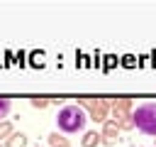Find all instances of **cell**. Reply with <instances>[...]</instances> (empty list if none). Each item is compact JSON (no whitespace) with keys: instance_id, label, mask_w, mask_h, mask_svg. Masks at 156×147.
Here are the masks:
<instances>
[{"instance_id":"cell-13","label":"cell","mask_w":156,"mask_h":147,"mask_svg":"<svg viewBox=\"0 0 156 147\" xmlns=\"http://www.w3.org/2000/svg\"><path fill=\"white\" fill-rule=\"evenodd\" d=\"M0 147H2V145H0Z\"/></svg>"},{"instance_id":"cell-3","label":"cell","mask_w":156,"mask_h":147,"mask_svg":"<svg viewBox=\"0 0 156 147\" xmlns=\"http://www.w3.org/2000/svg\"><path fill=\"white\" fill-rule=\"evenodd\" d=\"M78 105H85L90 110V120L95 123H107V113H110V105L102 100V98H78Z\"/></svg>"},{"instance_id":"cell-7","label":"cell","mask_w":156,"mask_h":147,"mask_svg":"<svg viewBox=\"0 0 156 147\" xmlns=\"http://www.w3.org/2000/svg\"><path fill=\"white\" fill-rule=\"evenodd\" d=\"M5 147H27V135L24 132H12L5 142Z\"/></svg>"},{"instance_id":"cell-12","label":"cell","mask_w":156,"mask_h":147,"mask_svg":"<svg viewBox=\"0 0 156 147\" xmlns=\"http://www.w3.org/2000/svg\"><path fill=\"white\" fill-rule=\"evenodd\" d=\"M10 105H12V103H10V98L0 96V123H2V118H5L7 113H10Z\"/></svg>"},{"instance_id":"cell-2","label":"cell","mask_w":156,"mask_h":147,"mask_svg":"<svg viewBox=\"0 0 156 147\" xmlns=\"http://www.w3.org/2000/svg\"><path fill=\"white\" fill-rule=\"evenodd\" d=\"M132 115H134V125L144 135L156 137V103H141V105H136V110Z\"/></svg>"},{"instance_id":"cell-8","label":"cell","mask_w":156,"mask_h":147,"mask_svg":"<svg viewBox=\"0 0 156 147\" xmlns=\"http://www.w3.org/2000/svg\"><path fill=\"white\" fill-rule=\"evenodd\" d=\"M49 145H51V147H71V145H68V140H66V137H63L58 130L49 135Z\"/></svg>"},{"instance_id":"cell-11","label":"cell","mask_w":156,"mask_h":147,"mask_svg":"<svg viewBox=\"0 0 156 147\" xmlns=\"http://www.w3.org/2000/svg\"><path fill=\"white\" fill-rule=\"evenodd\" d=\"M12 132H15L12 123H10V120H2V123H0V137H5V140H7V137H10Z\"/></svg>"},{"instance_id":"cell-4","label":"cell","mask_w":156,"mask_h":147,"mask_svg":"<svg viewBox=\"0 0 156 147\" xmlns=\"http://www.w3.org/2000/svg\"><path fill=\"white\" fill-rule=\"evenodd\" d=\"M102 145H115L117 142V135H119V125L115 123V120H107V123H102Z\"/></svg>"},{"instance_id":"cell-9","label":"cell","mask_w":156,"mask_h":147,"mask_svg":"<svg viewBox=\"0 0 156 147\" xmlns=\"http://www.w3.org/2000/svg\"><path fill=\"white\" fill-rule=\"evenodd\" d=\"M29 103H32V108H39V110H44V108H49L51 98H44V96H32V98H29Z\"/></svg>"},{"instance_id":"cell-6","label":"cell","mask_w":156,"mask_h":147,"mask_svg":"<svg viewBox=\"0 0 156 147\" xmlns=\"http://www.w3.org/2000/svg\"><path fill=\"white\" fill-rule=\"evenodd\" d=\"M100 142H102V135H100L98 130L85 132V135H83V140H80V145H83V147H98Z\"/></svg>"},{"instance_id":"cell-10","label":"cell","mask_w":156,"mask_h":147,"mask_svg":"<svg viewBox=\"0 0 156 147\" xmlns=\"http://www.w3.org/2000/svg\"><path fill=\"white\" fill-rule=\"evenodd\" d=\"M129 108H132V100H129V98H115V105H112V110L129 113Z\"/></svg>"},{"instance_id":"cell-1","label":"cell","mask_w":156,"mask_h":147,"mask_svg":"<svg viewBox=\"0 0 156 147\" xmlns=\"http://www.w3.org/2000/svg\"><path fill=\"white\" fill-rule=\"evenodd\" d=\"M88 113L76 103V105H63L56 115V123H58V130L66 132V135H73V132H80L88 123Z\"/></svg>"},{"instance_id":"cell-5","label":"cell","mask_w":156,"mask_h":147,"mask_svg":"<svg viewBox=\"0 0 156 147\" xmlns=\"http://www.w3.org/2000/svg\"><path fill=\"white\" fill-rule=\"evenodd\" d=\"M112 120L119 125V130H132V127H134V115H132V113L112 110Z\"/></svg>"}]
</instances>
